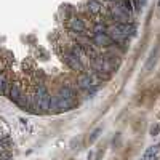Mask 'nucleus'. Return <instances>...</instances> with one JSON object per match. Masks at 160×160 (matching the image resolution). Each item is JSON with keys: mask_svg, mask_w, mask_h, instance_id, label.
<instances>
[{"mask_svg": "<svg viewBox=\"0 0 160 160\" xmlns=\"http://www.w3.org/2000/svg\"><path fill=\"white\" fill-rule=\"evenodd\" d=\"M111 11H112V16H114L118 22H128V16H130V15H128L127 11H123L122 8H120V7H118V3H117V5H114Z\"/></svg>", "mask_w": 160, "mask_h": 160, "instance_id": "nucleus-4", "label": "nucleus"}, {"mask_svg": "<svg viewBox=\"0 0 160 160\" xmlns=\"http://www.w3.org/2000/svg\"><path fill=\"white\" fill-rule=\"evenodd\" d=\"M158 7H160V3H158Z\"/></svg>", "mask_w": 160, "mask_h": 160, "instance_id": "nucleus-17", "label": "nucleus"}, {"mask_svg": "<svg viewBox=\"0 0 160 160\" xmlns=\"http://www.w3.org/2000/svg\"><path fill=\"white\" fill-rule=\"evenodd\" d=\"M62 58H64L66 64H68V66H69V68H71L72 71H75V72H80V74H83V71H85V66H83V62L80 61V59H78L75 55H72L71 51H64Z\"/></svg>", "mask_w": 160, "mask_h": 160, "instance_id": "nucleus-2", "label": "nucleus"}, {"mask_svg": "<svg viewBox=\"0 0 160 160\" xmlns=\"http://www.w3.org/2000/svg\"><path fill=\"white\" fill-rule=\"evenodd\" d=\"M93 42H95V45H98V47H111L114 43V40L106 32H102V34H95L93 35Z\"/></svg>", "mask_w": 160, "mask_h": 160, "instance_id": "nucleus-3", "label": "nucleus"}, {"mask_svg": "<svg viewBox=\"0 0 160 160\" xmlns=\"http://www.w3.org/2000/svg\"><path fill=\"white\" fill-rule=\"evenodd\" d=\"M101 131H102V128H96L95 131L91 133V136H90L88 142H90V144H93V142H95V141H96V139L99 138V135H101Z\"/></svg>", "mask_w": 160, "mask_h": 160, "instance_id": "nucleus-14", "label": "nucleus"}, {"mask_svg": "<svg viewBox=\"0 0 160 160\" xmlns=\"http://www.w3.org/2000/svg\"><path fill=\"white\" fill-rule=\"evenodd\" d=\"M157 152H158V148H157V146H151V148L144 152V155H142L139 160H155Z\"/></svg>", "mask_w": 160, "mask_h": 160, "instance_id": "nucleus-10", "label": "nucleus"}, {"mask_svg": "<svg viewBox=\"0 0 160 160\" xmlns=\"http://www.w3.org/2000/svg\"><path fill=\"white\" fill-rule=\"evenodd\" d=\"M69 26H71V29H72L74 32H80V34H83L85 29H87L85 22H83L82 19H78V18H72L71 22H69Z\"/></svg>", "mask_w": 160, "mask_h": 160, "instance_id": "nucleus-6", "label": "nucleus"}, {"mask_svg": "<svg viewBox=\"0 0 160 160\" xmlns=\"http://www.w3.org/2000/svg\"><path fill=\"white\" fill-rule=\"evenodd\" d=\"M106 31H108V28H106L102 22H98V24L95 26V29H93V32H95V34H102V32H106Z\"/></svg>", "mask_w": 160, "mask_h": 160, "instance_id": "nucleus-15", "label": "nucleus"}, {"mask_svg": "<svg viewBox=\"0 0 160 160\" xmlns=\"http://www.w3.org/2000/svg\"><path fill=\"white\" fill-rule=\"evenodd\" d=\"M22 95V91H21V85L18 83V82H15V83H11V88H10V93H8V98L11 99V101H18L19 99V96Z\"/></svg>", "mask_w": 160, "mask_h": 160, "instance_id": "nucleus-5", "label": "nucleus"}, {"mask_svg": "<svg viewBox=\"0 0 160 160\" xmlns=\"http://www.w3.org/2000/svg\"><path fill=\"white\" fill-rule=\"evenodd\" d=\"M5 149H7V148H5V144H3V142H0V157H2V154H3Z\"/></svg>", "mask_w": 160, "mask_h": 160, "instance_id": "nucleus-16", "label": "nucleus"}, {"mask_svg": "<svg viewBox=\"0 0 160 160\" xmlns=\"http://www.w3.org/2000/svg\"><path fill=\"white\" fill-rule=\"evenodd\" d=\"M8 83V80H7V74L3 72H0V95H3V91H5V87Z\"/></svg>", "mask_w": 160, "mask_h": 160, "instance_id": "nucleus-12", "label": "nucleus"}, {"mask_svg": "<svg viewBox=\"0 0 160 160\" xmlns=\"http://www.w3.org/2000/svg\"><path fill=\"white\" fill-rule=\"evenodd\" d=\"M157 55H158V47H155V48L151 51V55H149L148 61H146V66H144L146 71H151V69H152V66H154L155 61H157Z\"/></svg>", "mask_w": 160, "mask_h": 160, "instance_id": "nucleus-9", "label": "nucleus"}, {"mask_svg": "<svg viewBox=\"0 0 160 160\" xmlns=\"http://www.w3.org/2000/svg\"><path fill=\"white\" fill-rule=\"evenodd\" d=\"M35 99H37V111H38V112H48V111H50V99H51V95H50V91L47 90L45 85H42V83L37 85Z\"/></svg>", "mask_w": 160, "mask_h": 160, "instance_id": "nucleus-1", "label": "nucleus"}, {"mask_svg": "<svg viewBox=\"0 0 160 160\" xmlns=\"http://www.w3.org/2000/svg\"><path fill=\"white\" fill-rule=\"evenodd\" d=\"M16 104L19 106V108H22V109H28V95L22 93V95L19 96V99L16 101Z\"/></svg>", "mask_w": 160, "mask_h": 160, "instance_id": "nucleus-13", "label": "nucleus"}, {"mask_svg": "<svg viewBox=\"0 0 160 160\" xmlns=\"http://www.w3.org/2000/svg\"><path fill=\"white\" fill-rule=\"evenodd\" d=\"M8 135H10V128H8L5 123L0 122V141H3Z\"/></svg>", "mask_w": 160, "mask_h": 160, "instance_id": "nucleus-11", "label": "nucleus"}, {"mask_svg": "<svg viewBox=\"0 0 160 160\" xmlns=\"http://www.w3.org/2000/svg\"><path fill=\"white\" fill-rule=\"evenodd\" d=\"M88 10H90V13H93V15H99V13L104 11V7H102L101 2H98V0H90Z\"/></svg>", "mask_w": 160, "mask_h": 160, "instance_id": "nucleus-8", "label": "nucleus"}, {"mask_svg": "<svg viewBox=\"0 0 160 160\" xmlns=\"http://www.w3.org/2000/svg\"><path fill=\"white\" fill-rule=\"evenodd\" d=\"M56 96L62 98V99H75V91L72 88H69V87H62V88H59Z\"/></svg>", "mask_w": 160, "mask_h": 160, "instance_id": "nucleus-7", "label": "nucleus"}]
</instances>
